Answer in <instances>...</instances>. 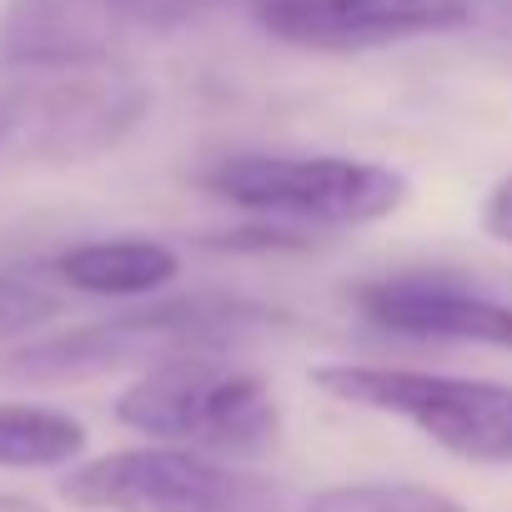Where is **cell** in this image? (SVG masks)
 Instances as JSON below:
<instances>
[{"label":"cell","instance_id":"obj_12","mask_svg":"<svg viewBox=\"0 0 512 512\" xmlns=\"http://www.w3.org/2000/svg\"><path fill=\"white\" fill-rule=\"evenodd\" d=\"M307 512H467V507L422 482H342L317 492Z\"/></svg>","mask_w":512,"mask_h":512},{"label":"cell","instance_id":"obj_17","mask_svg":"<svg viewBox=\"0 0 512 512\" xmlns=\"http://www.w3.org/2000/svg\"><path fill=\"white\" fill-rule=\"evenodd\" d=\"M0 512H46V507L31 497H16V492H0Z\"/></svg>","mask_w":512,"mask_h":512},{"label":"cell","instance_id":"obj_2","mask_svg":"<svg viewBox=\"0 0 512 512\" xmlns=\"http://www.w3.org/2000/svg\"><path fill=\"white\" fill-rule=\"evenodd\" d=\"M116 422L161 437V447L191 452H267L282 432V407L272 387L231 352H196L141 372L116 397Z\"/></svg>","mask_w":512,"mask_h":512},{"label":"cell","instance_id":"obj_13","mask_svg":"<svg viewBox=\"0 0 512 512\" xmlns=\"http://www.w3.org/2000/svg\"><path fill=\"white\" fill-rule=\"evenodd\" d=\"M96 6L106 11L116 36H126V31L161 36V31H176V26H186V21L216 11V6H236V0H96Z\"/></svg>","mask_w":512,"mask_h":512},{"label":"cell","instance_id":"obj_8","mask_svg":"<svg viewBox=\"0 0 512 512\" xmlns=\"http://www.w3.org/2000/svg\"><path fill=\"white\" fill-rule=\"evenodd\" d=\"M357 312L412 342H477L512 352V302L477 292L452 272H392L352 292Z\"/></svg>","mask_w":512,"mask_h":512},{"label":"cell","instance_id":"obj_10","mask_svg":"<svg viewBox=\"0 0 512 512\" xmlns=\"http://www.w3.org/2000/svg\"><path fill=\"white\" fill-rule=\"evenodd\" d=\"M51 272L86 297H146L181 272V256L151 236H116V241H81L61 251Z\"/></svg>","mask_w":512,"mask_h":512},{"label":"cell","instance_id":"obj_15","mask_svg":"<svg viewBox=\"0 0 512 512\" xmlns=\"http://www.w3.org/2000/svg\"><path fill=\"white\" fill-rule=\"evenodd\" d=\"M482 226H487V236H497V241L512 246V176L492 186V196L482 206Z\"/></svg>","mask_w":512,"mask_h":512},{"label":"cell","instance_id":"obj_16","mask_svg":"<svg viewBox=\"0 0 512 512\" xmlns=\"http://www.w3.org/2000/svg\"><path fill=\"white\" fill-rule=\"evenodd\" d=\"M21 121H26V91H0V151L16 146Z\"/></svg>","mask_w":512,"mask_h":512},{"label":"cell","instance_id":"obj_6","mask_svg":"<svg viewBox=\"0 0 512 512\" xmlns=\"http://www.w3.org/2000/svg\"><path fill=\"white\" fill-rule=\"evenodd\" d=\"M272 41L297 51H377L447 36L472 21V0H236Z\"/></svg>","mask_w":512,"mask_h":512},{"label":"cell","instance_id":"obj_9","mask_svg":"<svg viewBox=\"0 0 512 512\" xmlns=\"http://www.w3.org/2000/svg\"><path fill=\"white\" fill-rule=\"evenodd\" d=\"M116 31L96 0H11L0 21V61L21 71H81L111 61Z\"/></svg>","mask_w":512,"mask_h":512},{"label":"cell","instance_id":"obj_1","mask_svg":"<svg viewBox=\"0 0 512 512\" xmlns=\"http://www.w3.org/2000/svg\"><path fill=\"white\" fill-rule=\"evenodd\" d=\"M282 327V312L246 302V297H221V292H196L176 302H156L141 312H121L106 322H86L56 337H41L21 347L6 362V377L16 382H86V377H111L126 367H161L176 357L196 352H236L256 337Z\"/></svg>","mask_w":512,"mask_h":512},{"label":"cell","instance_id":"obj_14","mask_svg":"<svg viewBox=\"0 0 512 512\" xmlns=\"http://www.w3.org/2000/svg\"><path fill=\"white\" fill-rule=\"evenodd\" d=\"M56 312H61V297L46 282L21 277V272H0V342L46 327Z\"/></svg>","mask_w":512,"mask_h":512},{"label":"cell","instance_id":"obj_11","mask_svg":"<svg viewBox=\"0 0 512 512\" xmlns=\"http://www.w3.org/2000/svg\"><path fill=\"white\" fill-rule=\"evenodd\" d=\"M86 452V427L56 407L0 402V467H66Z\"/></svg>","mask_w":512,"mask_h":512},{"label":"cell","instance_id":"obj_3","mask_svg":"<svg viewBox=\"0 0 512 512\" xmlns=\"http://www.w3.org/2000/svg\"><path fill=\"white\" fill-rule=\"evenodd\" d=\"M191 181L216 201L292 226H372L407 201V176L392 166L302 151H221Z\"/></svg>","mask_w":512,"mask_h":512},{"label":"cell","instance_id":"obj_7","mask_svg":"<svg viewBox=\"0 0 512 512\" xmlns=\"http://www.w3.org/2000/svg\"><path fill=\"white\" fill-rule=\"evenodd\" d=\"M146 111V86L116 66L56 71L46 86H26V121L16 146L51 161H81L116 146Z\"/></svg>","mask_w":512,"mask_h":512},{"label":"cell","instance_id":"obj_4","mask_svg":"<svg viewBox=\"0 0 512 512\" xmlns=\"http://www.w3.org/2000/svg\"><path fill=\"white\" fill-rule=\"evenodd\" d=\"M312 382L347 402L382 417L417 427L452 457L467 462H512V387L422 367H382V362H327Z\"/></svg>","mask_w":512,"mask_h":512},{"label":"cell","instance_id":"obj_5","mask_svg":"<svg viewBox=\"0 0 512 512\" xmlns=\"http://www.w3.org/2000/svg\"><path fill=\"white\" fill-rule=\"evenodd\" d=\"M61 497L86 512H287L272 477L236 472L191 447H121L61 477Z\"/></svg>","mask_w":512,"mask_h":512}]
</instances>
